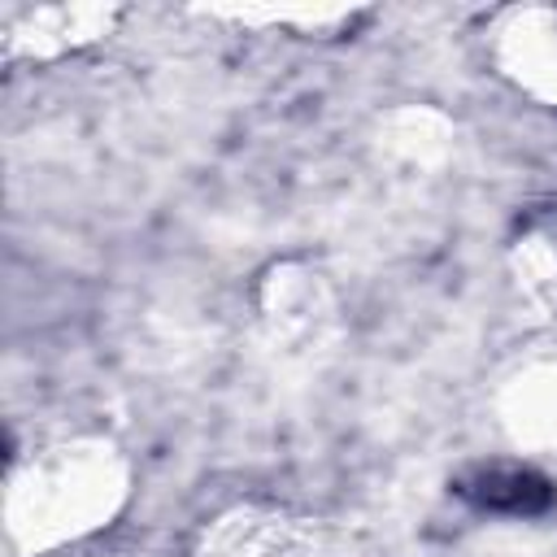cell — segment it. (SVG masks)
<instances>
[{"label":"cell","mask_w":557,"mask_h":557,"mask_svg":"<svg viewBox=\"0 0 557 557\" xmlns=\"http://www.w3.org/2000/svg\"><path fill=\"white\" fill-rule=\"evenodd\" d=\"M453 492L483 513H509V518H535L553 505V483L540 470L509 466V461H492L457 474Z\"/></svg>","instance_id":"1"}]
</instances>
